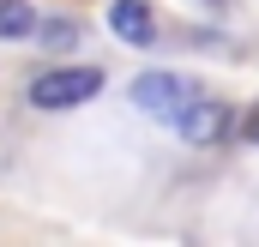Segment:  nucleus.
Listing matches in <instances>:
<instances>
[{"mask_svg": "<svg viewBox=\"0 0 259 247\" xmlns=\"http://www.w3.org/2000/svg\"><path fill=\"white\" fill-rule=\"evenodd\" d=\"M30 30H36V6L0 0V36H30Z\"/></svg>", "mask_w": 259, "mask_h": 247, "instance_id": "obj_5", "label": "nucleus"}, {"mask_svg": "<svg viewBox=\"0 0 259 247\" xmlns=\"http://www.w3.org/2000/svg\"><path fill=\"white\" fill-rule=\"evenodd\" d=\"M199 97L193 78H181V72H139L133 78V103L151 115V121H181V109Z\"/></svg>", "mask_w": 259, "mask_h": 247, "instance_id": "obj_1", "label": "nucleus"}, {"mask_svg": "<svg viewBox=\"0 0 259 247\" xmlns=\"http://www.w3.org/2000/svg\"><path fill=\"white\" fill-rule=\"evenodd\" d=\"M241 139H253V145H259V109L247 115V121H241Z\"/></svg>", "mask_w": 259, "mask_h": 247, "instance_id": "obj_7", "label": "nucleus"}, {"mask_svg": "<svg viewBox=\"0 0 259 247\" xmlns=\"http://www.w3.org/2000/svg\"><path fill=\"white\" fill-rule=\"evenodd\" d=\"M49 43H78V24H49Z\"/></svg>", "mask_w": 259, "mask_h": 247, "instance_id": "obj_6", "label": "nucleus"}, {"mask_svg": "<svg viewBox=\"0 0 259 247\" xmlns=\"http://www.w3.org/2000/svg\"><path fill=\"white\" fill-rule=\"evenodd\" d=\"M97 91H103L97 66H55V72L30 78V103L36 109H72V103H91Z\"/></svg>", "mask_w": 259, "mask_h": 247, "instance_id": "obj_2", "label": "nucleus"}, {"mask_svg": "<svg viewBox=\"0 0 259 247\" xmlns=\"http://www.w3.org/2000/svg\"><path fill=\"white\" fill-rule=\"evenodd\" d=\"M175 127H181L193 145H217V139H229V103H217V97L199 91L193 103L181 109V121H175Z\"/></svg>", "mask_w": 259, "mask_h": 247, "instance_id": "obj_3", "label": "nucleus"}, {"mask_svg": "<svg viewBox=\"0 0 259 247\" xmlns=\"http://www.w3.org/2000/svg\"><path fill=\"white\" fill-rule=\"evenodd\" d=\"M109 30H115L121 43H139V49H145V43L157 36V18H151L145 0H115V6H109Z\"/></svg>", "mask_w": 259, "mask_h": 247, "instance_id": "obj_4", "label": "nucleus"}]
</instances>
